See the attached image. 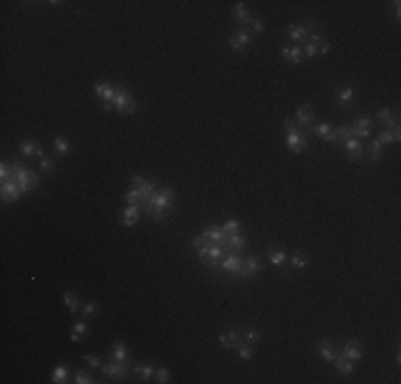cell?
<instances>
[{
    "instance_id": "1",
    "label": "cell",
    "mask_w": 401,
    "mask_h": 384,
    "mask_svg": "<svg viewBox=\"0 0 401 384\" xmlns=\"http://www.w3.org/2000/svg\"><path fill=\"white\" fill-rule=\"evenodd\" d=\"M175 205V190L173 188H156V192L150 196L143 210L154 222H162Z\"/></svg>"
},
{
    "instance_id": "2",
    "label": "cell",
    "mask_w": 401,
    "mask_h": 384,
    "mask_svg": "<svg viewBox=\"0 0 401 384\" xmlns=\"http://www.w3.org/2000/svg\"><path fill=\"white\" fill-rule=\"evenodd\" d=\"M284 130H286V146L290 152H294V154H301V152L308 150V139L306 134H303L301 126H296L294 120L286 118L284 120Z\"/></svg>"
},
{
    "instance_id": "3",
    "label": "cell",
    "mask_w": 401,
    "mask_h": 384,
    "mask_svg": "<svg viewBox=\"0 0 401 384\" xmlns=\"http://www.w3.org/2000/svg\"><path fill=\"white\" fill-rule=\"evenodd\" d=\"M114 109L120 111L122 116H132L137 111V100L132 98V94L124 90V88H116V98H114Z\"/></svg>"
},
{
    "instance_id": "4",
    "label": "cell",
    "mask_w": 401,
    "mask_h": 384,
    "mask_svg": "<svg viewBox=\"0 0 401 384\" xmlns=\"http://www.w3.org/2000/svg\"><path fill=\"white\" fill-rule=\"evenodd\" d=\"M220 269L224 274H230V276H237V278H246V271H244V258L239 256V252H228L224 258L220 260Z\"/></svg>"
},
{
    "instance_id": "5",
    "label": "cell",
    "mask_w": 401,
    "mask_h": 384,
    "mask_svg": "<svg viewBox=\"0 0 401 384\" xmlns=\"http://www.w3.org/2000/svg\"><path fill=\"white\" fill-rule=\"evenodd\" d=\"M130 370H132V367L128 365V361H116V358H111V361H107V363L100 365V372L105 374V376H109V378H114V380H124V378H128Z\"/></svg>"
},
{
    "instance_id": "6",
    "label": "cell",
    "mask_w": 401,
    "mask_h": 384,
    "mask_svg": "<svg viewBox=\"0 0 401 384\" xmlns=\"http://www.w3.org/2000/svg\"><path fill=\"white\" fill-rule=\"evenodd\" d=\"M130 182H132V188H137L141 192V210H143L146 203L150 201V196L156 192V186L152 182H148L146 178H141V175H132Z\"/></svg>"
},
{
    "instance_id": "7",
    "label": "cell",
    "mask_w": 401,
    "mask_h": 384,
    "mask_svg": "<svg viewBox=\"0 0 401 384\" xmlns=\"http://www.w3.org/2000/svg\"><path fill=\"white\" fill-rule=\"evenodd\" d=\"M94 94L102 98V109L109 111L114 109V98H116V88L111 84H94Z\"/></svg>"
},
{
    "instance_id": "8",
    "label": "cell",
    "mask_w": 401,
    "mask_h": 384,
    "mask_svg": "<svg viewBox=\"0 0 401 384\" xmlns=\"http://www.w3.org/2000/svg\"><path fill=\"white\" fill-rule=\"evenodd\" d=\"M24 194V190H22V186L18 182H15L13 178L11 180H6V182H2V201L4 203H13V201H18V198Z\"/></svg>"
},
{
    "instance_id": "9",
    "label": "cell",
    "mask_w": 401,
    "mask_h": 384,
    "mask_svg": "<svg viewBox=\"0 0 401 384\" xmlns=\"http://www.w3.org/2000/svg\"><path fill=\"white\" fill-rule=\"evenodd\" d=\"M352 128V137L356 139H370L372 137V118L360 116L358 120H354V126Z\"/></svg>"
},
{
    "instance_id": "10",
    "label": "cell",
    "mask_w": 401,
    "mask_h": 384,
    "mask_svg": "<svg viewBox=\"0 0 401 384\" xmlns=\"http://www.w3.org/2000/svg\"><path fill=\"white\" fill-rule=\"evenodd\" d=\"M342 354L356 363V361L363 358V346H360L358 340H348L346 344H344V348H342Z\"/></svg>"
},
{
    "instance_id": "11",
    "label": "cell",
    "mask_w": 401,
    "mask_h": 384,
    "mask_svg": "<svg viewBox=\"0 0 401 384\" xmlns=\"http://www.w3.org/2000/svg\"><path fill=\"white\" fill-rule=\"evenodd\" d=\"M252 43L254 41H252V36H250V32H248V30L235 32V34L230 36V41H228L230 50H235V52H242V50H246V47H250Z\"/></svg>"
},
{
    "instance_id": "12",
    "label": "cell",
    "mask_w": 401,
    "mask_h": 384,
    "mask_svg": "<svg viewBox=\"0 0 401 384\" xmlns=\"http://www.w3.org/2000/svg\"><path fill=\"white\" fill-rule=\"evenodd\" d=\"M294 122L296 126H303V128H312L314 126V111H312L310 105H301L294 114Z\"/></svg>"
},
{
    "instance_id": "13",
    "label": "cell",
    "mask_w": 401,
    "mask_h": 384,
    "mask_svg": "<svg viewBox=\"0 0 401 384\" xmlns=\"http://www.w3.org/2000/svg\"><path fill=\"white\" fill-rule=\"evenodd\" d=\"M316 350H318L320 358H324V361H328V363H333V358L340 354V352H338V346H335V342H331V340H322V342H318Z\"/></svg>"
},
{
    "instance_id": "14",
    "label": "cell",
    "mask_w": 401,
    "mask_h": 384,
    "mask_svg": "<svg viewBox=\"0 0 401 384\" xmlns=\"http://www.w3.org/2000/svg\"><path fill=\"white\" fill-rule=\"evenodd\" d=\"M224 256H226V252H224L222 246L210 244V250H207V258L203 260V265H207V267H218Z\"/></svg>"
},
{
    "instance_id": "15",
    "label": "cell",
    "mask_w": 401,
    "mask_h": 384,
    "mask_svg": "<svg viewBox=\"0 0 401 384\" xmlns=\"http://www.w3.org/2000/svg\"><path fill=\"white\" fill-rule=\"evenodd\" d=\"M141 218V205H126L122 210V224L124 226H134Z\"/></svg>"
},
{
    "instance_id": "16",
    "label": "cell",
    "mask_w": 401,
    "mask_h": 384,
    "mask_svg": "<svg viewBox=\"0 0 401 384\" xmlns=\"http://www.w3.org/2000/svg\"><path fill=\"white\" fill-rule=\"evenodd\" d=\"M200 235H203L210 244H216V246H224V244H226V239H228V235L224 233L222 228H218V226H207Z\"/></svg>"
},
{
    "instance_id": "17",
    "label": "cell",
    "mask_w": 401,
    "mask_h": 384,
    "mask_svg": "<svg viewBox=\"0 0 401 384\" xmlns=\"http://www.w3.org/2000/svg\"><path fill=\"white\" fill-rule=\"evenodd\" d=\"M224 248V252H242L244 248H246V237L242 235V233H235V235H228V239H226V244L222 246Z\"/></svg>"
},
{
    "instance_id": "18",
    "label": "cell",
    "mask_w": 401,
    "mask_h": 384,
    "mask_svg": "<svg viewBox=\"0 0 401 384\" xmlns=\"http://www.w3.org/2000/svg\"><path fill=\"white\" fill-rule=\"evenodd\" d=\"M344 148H346L348 156L352 160H360V156H363V143H360V139H356V137H350V139L344 141Z\"/></svg>"
},
{
    "instance_id": "19",
    "label": "cell",
    "mask_w": 401,
    "mask_h": 384,
    "mask_svg": "<svg viewBox=\"0 0 401 384\" xmlns=\"http://www.w3.org/2000/svg\"><path fill=\"white\" fill-rule=\"evenodd\" d=\"M20 154L24 158H32V156H41L43 150H41V146H38L36 141L26 139V141H22V146H20Z\"/></svg>"
},
{
    "instance_id": "20",
    "label": "cell",
    "mask_w": 401,
    "mask_h": 384,
    "mask_svg": "<svg viewBox=\"0 0 401 384\" xmlns=\"http://www.w3.org/2000/svg\"><path fill=\"white\" fill-rule=\"evenodd\" d=\"M242 342H244V338H242V333H237V331H228V333H222L220 335V346L226 348V350L237 348Z\"/></svg>"
},
{
    "instance_id": "21",
    "label": "cell",
    "mask_w": 401,
    "mask_h": 384,
    "mask_svg": "<svg viewBox=\"0 0 401 384\" xmlns=\"http://www.w3.org/2000/svg\"><path fill=\"white\" fill-rule=\"evenodd\" d=\"M333 365H335V370H338L342 376H350V374H354V361H350V358H346L344 354H338L333 358Z\"/></svg>"
},
{
    "instance_id": "22",
    "label": "cell",
    "mask_w": 401,
    "mask_h": 384,
    "mask_svg": "<svg viewBox=\"0 0 401 384\" xmlns=\"http://www.w3.org/2000/svg\"><path fill=\"white\" fill-rule=\"evenodd\" d=\"M232 20L239 22V24H244V26H250L252 15L248 13L246 2H237V4H235V9H232Z\"/></svg>"
},
{
    "instance_id": "23",
    "label": "cell",
    "mask_w": 401,
    "mask_h": 384,
    "mask_svg": "<svg viewBox=\"0 0 401 384\" xmlns=\"http://www.w3.org/2000/svg\"><path fill=\"white\" fill-rule=\"evenodd\" d=\"M310 130L314 132V134H318V137H322L324 141L333 143V132H335V128H333L331 122H322V124H318V126H312Z\"/></svg>"
},
{
    "instance_id": "24",
    "label": "cell",
    "mask_w": 401,
    "mask_h": 384,
    "mask_svg": "<svg viewBox=\"0 0 401 384\" xmlns=\"http://www.w3.org/2000/svg\"><path fill=\"white\" fill-rule=\"evenodd\" d=\"M262 269V260L258 256H250V258H244V271H246V278H254L256 274H260Z\"/></svg>"
},
{
    "instance_id": "25",
    "label": "cell",
    "mask_w": 401,
    "mask_h": 384,
    "mask_svg": "<svg viewBox=\"0 0 401 384\" xmlns=\"http://www.w3.org/2000/svg\"><path fill=\"white\" fill-rule=\"evenodd\" d=\"M132 372L139 376L141 382H150L152 378H154V374H156V370H154V365H152V363H139V365H134Z\"/></svg>"
},
{
    "instance_id": "26",
    "label": "cell",
    "mask_w": 401,
    "mask_h": 384,
    "mask_svg": "<svg viewBox=\"0 0 401 384\" xmlns=\"http://www.w3.org/2000/svg\"><path fill=\"white\" fill-rule=\"evenodd\" d=\"M282 56H284L286 62H292V64H299V62H303V58H306L301 47H282Z\"/></svg>"
},
{
    "instance_id": "27",
    "label": "cell",
    "mask_w": 401,
    "mask_h": 384,
    "mask_svg": "<svg viewBox=\"0 0 401 384\" xmlns=\"http://www.w3.org/2000/svg\"><path fill=\"white\" fill-rule=\"evenodd\" d=\"M62 301H64V306L68 308L70 314H79V310H82V301L77 299V294H75V292L66 290V292L62 294Z\"/></svg>"
},
{
    "instance_id": "28",
    "label": "cell",
    "mask_w": 401,
    "mask_h": 384,
    "mask_svg": "<svg viewBox=\"0 0 401 384\" xmlns=\"http://www.w3.org/2000/svg\"><path fill=\"white\" fill-rule=\"evenodd\" d=\"M397 116H399L397 111H395V114H392V111H390L388 107H384V109H380V111H378V120H380V122H382L384 126H386V130H390V128L397 124Z\"/></svg>"
},
{
    "instance_id": "29",
    "label": "cell",
    "mask_w": 401,
    "mask_h": 384,
    "mask_svg": "<svg viewBox=\"0 0 401 384\" xmlns=\"http://www.w3.org/2000/svg\"><path fill=\"white\" fill-rule=\"evenodd\" d=\"M308 34H310V28L308 26H290V28H288V38L294 41V43L306 41Z\"/></svg>"
},
{
    "instance_id": "30",
    "label": "cell",
    "mask_w": 401,
    "mask_h": 384,
    "mask_svg": "<svg viewBox=\"0 0 401 384\" xmlns=\"http://www.w3.org/2000/svg\"><path fill=\"white\" fill-rule=\"evenodd\" d=\"M54 150L58 156H66L70 152V143L66 137H62V134H58V137H54Z\"/></svg>"
},
{
    "instance_id": "31",
    "label": "cell",
    "mask_w": 401,
    "mask_h": 384,
    "mask_svg": "<svg viewBox=\"0 0 401 384\" xmlns=\"http://www.w3.org/2000/svg\"><path fill=\"white\" fill-rule=\"evenodd\" d=\"M111 358L116 361H128V354H126V344L124 342H114V348H111Z\"/></svg>"
},
{
    "instance_id": "32",
    "label": "cell",
    "mask_w": 401,
    "mask_h": 384,
    "mask_svg": "<svg viewBox=\"0 0 401 384\" xmlns=\"http://www.w3.org/2000/svg\"><path fill=\"white\" fill-rule=\"evenodd\" d=\"M354 96H356V90L352 86H346V88H342V90L338 92V100L342 102V105H348V102H352L354 100Z\"/></svg>"
},
{
    "instance_id": "33",
    "label": "cell",
    "mask_w": 401,
    "mask_h": 384,
    "mask_svg": "<svg viewBox=\"0 0 401 384\" xmlns=\"http://www.w3.org/2000/svg\"><path fill=\"white\" fill-rule=\"evenodd\" d=\"M52 382L54 384H64L68 382V367L66 365H58L54 370V376H52Z\"/></svg>"
},
{
    "instance_id": "34",
    "label": "cell",
    "mask_w": 401,
    "mask_h": 384,
    "mask_svg": "<svg viewBox=\"0 0 401 384\" xmlns=\"http://www.w3.org/2000/svg\"><path fill=\"white\" fill-rule=\"evenodd\" d=\"M350 137H352V128L350 126H340V128H335V132H333V143H342L344 146V141L350 139Z\"/></svg>"
},
{
    "instance_id": "35",
    "label": "cell",
    "mask_w": 401,
    "mask_h": 384,
    "mask_svg": "<svg viewBox=\"0 0 401 384\" xmlns=\"http://www.w3.org/2000/svg\"><path fill=\"white\" fill-rule=\"evenodd\" d=\"M288 262H290V265L294 267V269H306L308 267V256L306 254H301V252H294L292 256H290V258H288Z\"/></svg>"
},
{
    "instance_id": "36",
    "label": "cell",
    "mask_w": 401,
    "mask_h": 384,
    "mask_svg": "<svg viewBox=\"0 0 401 384\" xmlns=\"http://www.w3.org/2000/svg\"><path fill=\"white\" fill-rule=\"evenodd\" d=\"M267 256H269V262L276 267H282L286 262V252H282V250H269Z\"/></svg>"
},
{
    "instance_id": "37",
    "label": "cell",
    "mask_w": 401,
    "mask_h": 384,
    "mask_svg": "<svg viewBox=\"0 0 401 384\" xmlns=\"http://www.w3.org/2000/svg\"><path fill=\"white\" fill-rule=\"evenodd\" d=\"M237 352H239V356L244 358V361H250V358L254 356V344H248V342H242L237 346Z\"/></svg>"
},
{
    "instance_id": "38",
    "label": "cell",
    "mask_w": 401,
    "mask_h": 384,
    "mask_svg": "<svg viewBox=\"0 0 401 384\" xmlns=\"http://www.w3.org/2000/svg\"><path fill=\"white\" fill-rule=\"evenodd\" d=\"M98 310H100V306L96 301H90V303H86V306L82 308V318H92V316H96L98 314Z\"/></svg>"
},
{
    "instance_id": "39",
    "label": "cell",
    "mask_w": 401,
    "mask_h": 384,
    "mask_svg": "<svg viewBox=\"0 0 401 384\" xmlns=\"http://www.w3.org/2000/svg\"><path fill=\"white\" fill-rule=\"evenodd\" d=\"M124 198H126V203L128 205H141V192L137 190V188H130L124 194Z\"/></svg>"
},
{
    "instance_id": "40",
    "label": "cell",
    "mask_w": 401,
    "mask_h": 384,
    "mask_svg": "<svg viewBox=\"0 0 401 384\" xmlns=\"http://www.w3.org/2000/svg\"><path fill=\"white\" fill-rule=\"evenodd\" d=\"M38 164H41V171H43V173H52V171H54V166H56L54 158L45 156V154H41V156H38Z\"/></svg>"
},
{
    "instance_id": "41",
    "label": "cell",
    "mask_w": 401,
    "mask_h": 384,
    "mask_svg": "<svg viewBox=\"0 0 401 384\" xmlns=\"http://www.w3.org/2000/svg\"><path fill=\"white\" fill-rule=\"evenodd\" d=\"M370 158L374 160V162H378V160L382 158V143L376 139V141H372V146H370Z\"/></svg>"
},
{
    "instance_id": "42",
    "label": "cell",
    "mask_w": 401,
    "mask_h": 384,
    "mask_svg": "<svg viewBox=\"0 0 401 384\" xmlns=\"http://www.w3.org/2000/svg\"><path fill=\"white\" fill-rule=\"evenodd\" d=\"M154 378H156L158 384H166V382H171V372L166 370V367H158L156 374H154Z\"/></svg>"
},
{
    "instance_id": "43",
    "label": "cell",
    "mask_w": 401,
    "mask_h": 384,
    "mask_svg": "<svg viewBox=\"0 0 401 384\" xmlns=\"http://www.w3.org/2000/svg\"><path fill=\"white\" fill-rule=\"evenodd\" d=\"M242 338H244V342L254 344V346H256V344H258V340H260V333H258V329H246Z\"/></svg>"
},
{
    "instance_id": "44",
    "label": "cell",
    "mask_w": 401,
    "mask_h": 384,
    "mask_svg": "<svg viewBox=\"0 0 401 384\" xmlns=\"http://www.w3.org/2000/svg\"><path fill=\"white\" fill-rule=\"evenodd\" d=\"M239 226H242V222L239 220H226L224 222V226H222V230L226 235H235V233H239Z\"/></svg>"
},
{
    "instance_id": "45",
    "label": "cell",
    "mask_w": 401,
    "mask_h": 384,
    "mask_svg": "<svg viewBox=\"0 0 401 384\" xmlns=\"http://www.w3.org/2000/svg\"><path fill=\"white\" fill-rule=\"evenodd\" d=\"M73 333H75V335H79V338H86V335L90 333V326H88V322H86V320H79V322H75V324H73Z\"/></svg>"
},
{
    "instance_id": "46",
    "label": "cell",
    "mask_w": 401,
    "mask_h": 384,
    "mask_svg": "<svg viewBox=\"0 0 401 384\" xmlns=\"http://www.w3.org/2000/svg\"><path fill=\"white\" fill-rule=\"evenodd\" d=\"M73 382H77V384H92L94 378H92V376L88 374V372H82V370H79V372L75 374V380H73Z\"/></svg>"
},
{
    "instance_id": "47",
    "label": "cell",
    "mask_w": 401,
    "mask_h": 384,
    "mask_svg": "<svg viewBox=\"0 0 401 384\" xmlns=\"http://www.w3.org/2000/svg\"><path fill=\"white\" fill-rule=\"evenodd\" d=\"M84 361L90 365V367H94V370H100V365H102V361H100V356L98 354H86L84 356Z\"/></svg>"
},
{
    "instance_id": "48",
    "label": "cell",
    "mask_w": 401,
    "mask_h": 384,
    "mask_svg": "<svg viewBox=\"0 0 401 384\" xmlns=\"http://www.w3.org/2000/svg\"><path fill=\"white\" fill-rule=\"evenodd\" d=\"M378 141L382 143V146H386V143H397V139H395V132L392 130H384L380 137H378Z\"/></svg>"
},
{
    "instance_id": "49",
    "label": "cell",
    "mask_w": 401,
    "mask_h": 384,
    "mask_svg": "<svg viewBox=\"0 0 401 384\" xmlns=\"http://www.w3.org/2000/svg\"><path fill=\"white\" fill-rule=\"evenodd\" d=\"M318 47L320 45H316V43H310V41H306V58H314V56H318Z\"/></svg>"
},
{
    "instance_id": "50",
    "label": "cell",
    "mask_w": 401,
    "mask_h": 384,
    "mask_svg": "<svg viewBox=\"0 0 401 384\" xmlns=\"http://www.w3.org/2000/svg\"><path fill=\"white\" fill-rule=\"evenodd\" d=\"M0 180H2V182L11 180V164L2 162V166H0Z\"/></svg>"
},
{
    "instance_id": "51",
    "label": "cell",
    "mask_w": 401,
    "mask_h": 384,
    "mask_svg": "<svg viewBox=\"0 0 401 384\" xmlns=\"http://www.w3.org/2000/svg\"><path fill=\"white\" fill-rule=\"evenodd\" d=\"M250 26L254 28V32H258V34H260V32H264V24H262L260 20H252Z\"/></svg>"
}]
</instances>
